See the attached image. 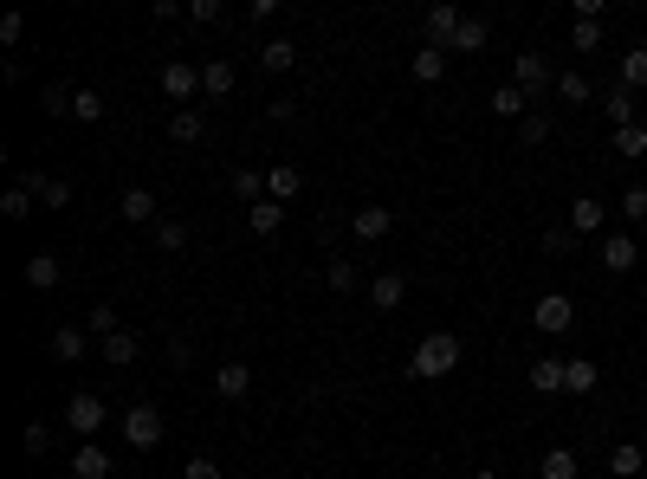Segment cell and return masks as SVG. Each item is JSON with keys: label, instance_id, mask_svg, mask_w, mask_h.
<instances>
[{"label": "cell", "instance_id": "cell-1", "mask_svg": "<svg viewBox=\"0 0 647 479\" xmlns=\"http://www.w3.org/2000/svg\"><path fill=\"white\" fill-rule=\"evenodd\" d=\"M460 369V337L453 331H428L415 344V357H408V376L415 382H440V376H453Z\"/></svg>", "mask_w": 647, "mask_h": 479}, {"label": "cell", "instance_id": "cell-2", "mask_svg": "<svg viewBox=\"0 0 647 479\" xmlns=\"http://www.w3.org/2000/svg\"><path fill=\"white\" fill-rule=\"evenodd\" d=\"M512 85L525 91L531 104H538L544 91H557V65H550L544 52H518V59H512Z\"/></svg>", "mask_w": 647, "mask_h": 479}, {"label": "cell", "instance_id": "cell-3", "mask_svg": "<svg viewBox=\"0 0 647 479\" xmlns=\"http://www.w3.org/2000/svg\"><path fill=\"white\" fill-rule=\"evenodd\" d=\"M110 421V408H104V395H91V389H78L72 402H65V428L78 434V441H98V428Z\"/></svg>", "mask_w": 647, "mask_h": 479}, {"label": "cell", "instance_id": "cell-4", "mask_svg": "<svg viewBox=\"0 0 647 479\" xmlns=\"http://www.w3.org/2000/svg\"><path fill=\"white\" fill-rule=\"evenodd\" d=\"M123 441H130L136 454H149V447H162V408L136 402L130 415H123Z\"/></svg>", "mask_w": 647, "mask_h": 479}, {"label": "cell", "instance_id": "cell-5", "mask_svg": "<svg viewBox=\"0 0 647 479\" xmlns=\"http://www.w3.org/2000/svg\"><path fill=\"white\" fill-rule=\"evenodd\" d=\"M531 324H538L544 337H563V331H570V324H576V305H570V298H563V292H544L538 305H531Z\"/></svg>", "mask_w": 647, "mask_h": 479}, {"label": "cell", "instance_id": "cell-6", "mask_svg": "<svg viewBox=\"0 0 647 479\" xmlns=\"http://www.w3.org/2000/svg\"><path fill=\"white\" fill-rule=\"evenodd\" d=\"M156 85H162V98H169V104H188V98L201 91V72H195L188 59H169V65H162V78H156Z\"/></svg>", "mask_w": 647, "mask_h": 479}, {"label": "cell", "instance_id": "cell-7", "mask_svg": "<svg viewBox=\"0 0 647 479\" xmlns=\"http://www.w3.org/2000/svg\"><path fill=\"white\" fill-rule=\"evenodd\" d=\"M350 234L363 240V246L389 240V234H395V208H356V214H350Z\"/></svg>", "mask_w": 647, "mask_h": 479}, {"label": "cell", "instance_id": "cell-8", "mask_svg": "<svg viewBox=\"0 0 647 479\" xmlns=\"http://www.w3.org/2000/svg\"><path fill=\"white\" fill-rule=\"evenodd\" d=\"M98 357H104L110 369H130L136 357H143V337H136V331H110L104 344H98Z\"/></svg>", "mask_w": 647, "mask_h": 479}, {"label": "cell", "instance_id": "cell-9", "mask_svg": "<svg viewBox=\"0 0 647 479\" xmlns=\"http://www.w3.org/2000/svg\"><path fill=\"white\" fill-rule=\"evenodd\" d=\"M85 350H91L85 324H59V331H52V357H59V363H85Z\"/></svg>", "mask_w": 647, "mask_h": 479}, {"label": "cell", "instance_id": "cell-10", "mask_svg": "<svg viewBox=\"0 0 647 479\" xmlns=\"http://www.w3.org/2000/svg\"><path fill=\"white\" fill-rule=\"evenodd\" d=\"M460 20H466V13L447 7V0H440V7H428V46H447V52H453V33H460Z\"/></svg>", "mask_w": 647, "mask_h": 479}, {"label": "cell", "instance_id": "cell-11", "mask_svg": "<svg viewBox=\"0 0 647 479\" xmlns=\"http://www.w3.org/2000/svg\"><path fill=\"white\" fill-rule=\"evenodd\" d=\"M602 221H609V201H596V195H576L570 201V227H576V234H602Z\"/></svg>", "mask_w": 647, "mask_h": 479}, {"label": "cell", "instance_id": "cell-12", "mask_svg": "<svg viewBox=\"0 0 647 479\" xmlns=\"http://www.w3.org/2000/svg\"><path fill=\"white\" fill-rule=\"evenodd\" d=\"M26 188H33V201H46V208H72V182H65V175H26Z\"/></svg>", "mask_w": 647, "mask_h": 479}, {"label": "cell", "instance_id": "cell-13", "mask_svg": "<svg viewBox=\"0 0 647 479\" xmlns=\"http://www.w3.org/2000/svg\"><path fill=\"white\" fill-rule=\"evenodd\" d=\"M117 214H123L130 227H149V221H156V195H149V188H123Z\"/></svg>", "mask_w": 647, "mask_h": 479}, {"label": "cell", "instance_id": "cell-14", "mask_svg": "<svg viewBox=\"0 0 647 479\" xmlns=\"http://www.w3.org/2000/svg\"><path fill=\"white\" fill-rule=\"evenodd\" d=\"M402 298H408V279H402V272H376V285H369V305H376V311H395Z\"/></svg>", "mask_w": 647, "mask_h": 479}, {"label": "cell", "instance_id": "cell-15", "mask_svg": "<svg viewBox=\"0 0 647 479\" xmlns=\"http://www.w3.org/2000/svg\"><path fill=\"white\" fill-rule=\"evenodd\" d=\"M246 227H253V234L259 240H272V234H279V227H285V201H259V208H246Z\"/></svg>", "mask_w": 647, "mask_h": 479}, {"label": "cell", "instance_id": "cell-16", "mask_svg": "<svg viewBox=\"0 0 647 479\" xmlns=\"http://www.w3.org/2000/svg\"><path fill=\"white\" fill-rule=\"evenodd\" d=\"M72 479H110V454H104L98 441H85L72 454Z\"/></svg>", "mask_w": 647, "mask_h": 479}, {"label": "cell", "instance_id": "cell-17", "mask_svg": "<svg viewBox=\"0 0 647 479\" xmlns=\"http://www.w3.org/2000/svg\"><path fill=\"white\" fill-rule=\"evenodd\" d=\"M635 259H641V246L628 240V234H609V240H602V266H609V272H635Z\"/></svg>", "mask_w": 647, "mask_h": 479}, {"label": "cell", "instance_id": "cell-18", "mask_svg": "<svg viewBox=\"0 0 647 479\" xmlns=\"http://www.w3.org/2000/svg\"><path fill=\"white\" fill-rule=\"evenodd\" d=\"M214 389L227 395V402H240V395L253 389V369H246V363H220V369H214Z\"/></svg>", "mask_w": 647, "mask_h": 479}, {"label": "cell", "instance_id": "cell-19", "mask_svg": "<svg viewBox=\"0 0 647 479\" xmlns=\"http://www.w3.org/2000/svg\"><path fill=\"white\" fill-rule=\"evenodd\" d=\"M408 72H415L421 85H434V78H447V46H421L415 59H408Z\"/></svg>", "mask_w": 647, "mask_h": 479}, {"label": "cell", "instance_id": "cell-20", "mask_svg": "<svg viewBox=\"0 0 647 479\" xmlns=\"http://www.w3.org/2000/svg\"><path fill=\"white\" fill-rule=\"evenodd\" d=\"M596 382H602V369L589 363V357H570V363H563V389H570V395H589Z\"/></svg>", "mask_w": 647, "mask_h": 479}, {"label": "cell", "instance_id": "cell-21", "mask_svg": "<svg viewBox=\"0 0 647 479\" xmlns=\"http://www.w3.org/2000/svg\"><path fill=\"white\" fill-rule=\"evenodd\" d=\"M259 65H266V72H292L298 65V39H266V46H259Z\"/></svg>", "mask_w": 647, "mask_h": 479}, {"label": "cell", "instance_id": "cell-22", "mask_svg": "<svg viewBox=\"0 0 647 479\" xmlns=\"http://www.w3.org/2000/svg\"><path fill=\"white\" fill-rule=\"evenodd\" d=\"M233 195H240V201H246V208H259V201H266V195H272V182H266V169H240V175H233Z\"/></svg>", "mask_w": 647, "mask_h": 479}, {"label": "cell", "instance_id": "cell-23", "mask_svg": "<svg viewBox=\"0 0 647 479\" xmlns=\"http://www.w3.org/2000/svg\"><path fill=\"white\" fill-rule=\"evenodd\" d=\"M486 39H492V26L479 20V13H466L460 33H453V52H486Z\"/></svg>", "mask_w": 647, "mask_h": 479}, {"label": "cell", "instance_id": "cell-24", "mask_svg": "<svg viewBox=\"0 0 647 479\" xmlns=\"http://www.w3.org/2000/svg\"><path fill=\"white\" fill-rule=\"evenodd\" d=\"M169 136H175V143H201V136H208V111H175L169 117Z\"/></svg>", "mask_w": 647, "mask_h": 479}, {"label": "cell", "instance_id": "cell-25", "mask_svg": "<svg viewBox=\"0 0 647 479\" xmlns=\"http://www.w3.org/2000/svg\"><path fill=\"white\" fill-rule=\"evenodd\" d=\"M201 91H208V98H227L233 91V59H208L201 65Z\"/></svg>", "mask_w": 647, "mask_h": 479}, {"label": "cell", "instance_id": "cell-26", "mask_svg": "<svg viewBox=\"0 0 647 479\" xmlns=\"http://www.w3.org/2000/svg\"><path fill=\"white\" fill-rule=\"evenodd\" d=\"M266 182H272V201H292L298 188H305V175H298L292 162H272V169H266Z\"/></svg>", "mask_w": 647, "mask_h": 479}, {"label": "cell", "instance_id": "cell-27", "mask_svg": "<svg viewBox=\"0 0 647 479\" xmlns=\"http://www.w3.org/2000/svg\"><path fill=\"white\" fill-rule=\"evenodd\" d=\"M26 285H33V292H52V285H59V259L33 253V259H26Z\"/></svg>", "mask_w": 647, "mask_h": 479}, {"label": "cell", "instance_id": "cell-28", "mask_svg": "<svg viewBox=\"0 0 647 479\" xmlns=\"http://www.w3.org/2000/svg\"><path fill=\"white\" fill-rule=\"evenodd\" d=\"M531 389H538V395H557L563 389V363L557 357H531Z\"/></svg>", "mask_w": 647, "mask_h": 479}, {"label": "cell", "instance_id": "cell-29", "mask_svg": "<svg viewBox=\"0 0 647 479\" xmlns=\"http://www.w3.org/2000/svg\"><path fill=\"white\" fill-rule=\"evenodd\" d=\"M641 467H647V460H641L635 441H622V447L609 454V479H641Z\"/></svg>", "mask_w": 647, "mask_h": 479}, {"label": "cell", "instance_id": "cell-30", "mask_svg": "<svg viewBox=\"0 0 647 479\" xmlns=\"http://www.w3.org/2000/svg\"><path fill=\"white\" fill-rule=\"evenodd\" d=\"M492 111L525 123V117H531V98H525V91H518V85H499V91H492Z\"/></svg>", "mask_w": 647, "mask_h": 479}, {"label": "cell", "instance_id": "cell-31", "mask_svg": "<svg viewBox=\"0 0 647 479\" xmlns=\"http://www.w3.org/2000/svg\"><path fill=\"white\" fill-rule=\"evenodd\" d=\"M538 479H576V454L570 447H550V454L538 460Z\"/></svg>", "mask_w": 647, "mask_h": 479}, {"label": "cell", "instance_id": "cell-32", "mask_svg": "<svg viewBox=\"0 0 647 479\" xmlns=\"http://www.w3.org/2000/svg\"><path fill=\"white\" fill-rule=\"evenodd\" d=\"M356 279H363V272H356V259H330V266H324V285H330V292H356Z\"/></svg>", "mask_w": 647, "mask_h": 479}, {"label": "cell", "instance_id": "cell-33", "mask_svg": "<svg viewBox=\"0 0 647 479\" xmlns=\"http://www.w3.org/2000/svg\"><path fill=\"white\" fill-rule=\"evenodd\" d=\"M622 85H628V91L647 85V46H628V52H622Z\"/></svg>", "mask_w": 647, "mask_h": 479}, {"label": "cell", "instance_id": "cell-34", "mask_svg": "<svg viewBox=\"0 0 647 479\" xmlns=\"http://www.w3.org/2000/svg\"><path fill=\"white\" fill-rule=\"evenodd\" d=\"M39 117H72V91L65 85H39Z\"/></svg>", "mask_w": 647, "mask_h": 479}, {"label": "cell", "instance_id": "cell-35", "mask_svg": "<svg viewBox=\"0 0 647 479\" xmlns=\"http://www.w3.org/2000/svg\"><path fill=\"white\" fill-rule=\"evenodd\" d=\"M609 123H615V130H628V123H635V91H628V85L609 91Z\"/></svg>", "mask_w": 647, "mask_h": 479}, {"label": "cell", "instance_id": "cell-36", "mask_svg": "<svg viewBox=\"0 0 647 479\" xmlns=\"http://www.w3.org/2000/svg\"><path fill=\"white\" fill-rule=\"evenodd\" d=\"M0 214H7V221H26V214H33V188H7V195H0Z\"/></svg>", "mask_w": 647, "mask_h": 479}, {"label": "cell", "instance_id": "cell-37", "mask_svg": "<svg viewBox=\"0 0 647 479\" xmlns=\"http://www.w3.org/2000/svg\"><path fill=\"white\" fill-rule=\"evenodd\" d=\"M609 149H615V156H641V149H647V130H641V123H628V130L609 136Z\"/></svg>", "mask_w": 647, "mask_h": 479}, {"label": "cell", "instance_id": "cell-38", "mask_svg": "<svg viewBox=\"0 0 647 479\" xmlns=\"http://www.w3.org/2000/svg\"><path fill=\"white\" fill-rule=\"evenodd\" d=\"M570 46L576 52H602V20H576L570 26Z\"/></svg>", "mask_w": 647, "mask_h": 479}, {"label": "cell", "instance_id": "cell-39", "mask_svg": "<svg viewBox=\"0 0 647 479\" xmlns=\"http://www.w3.org/2000/svg\"><path fill=\"white\" fill-rule=\"evenodd\" d=\"M557 98L563 104H589V78L583 72H557Z\"/></svg>", "mask_w": 647, "mask_h": 479}, {"label": "cell", "instance_id": "cell-40", "mask_svg": "<svg viewBox=\"0 0 647 479\" xmlns=\"http://www.w3.org/2000/svg\"><path fill=\"white\" fill-rule=\"evenodd\" d=\"M72 117H78V123H98V117H104V98H98L91 85H85V91H72Z\"/></svg>", "mask_w": 647, "mask_h": 479}, {"label": "cell", "instance_id": "cell-41", "mask_svg": "<svg viewBox=\"0 0 647 479\" xmlns=\"http://www.w3.org/2000/svg\"><path fill=\"white\" fill-rule=\"evenodd\" d=\"M85 331H91V337H98V344H104V337H110V331H123V324H117V311H110V305H91Z\"/></svg>", "mask_w": 647, "mask_h": 479}, {"label": "cell", "instance_id": "cell-42", "mask_svg": "<svg viewBox=\"0 0 647 479\" xmlns=\"http://www.w3.org/2000/svg\"><path fill=\"white\" fill-rule=\"evenodd\" d=\"M156 246H162V253H182V246H188V227L182 221H156Z\"/></svg>", "mask_w": 647, "mask_h": 479}, {"label": "cell", "instance_id": "cell-43", "mask_svg": "<svg viewBox=\"0 0 647 479\" xmlns=\"http://www.w3.org/2000/svg\"><path fill=\"white\" fill-rule=\"evenodd\" d=\"M576 240H583V234L563 221V227H550V234H544V253H576Z\"/></svg>", "mask_w": 647, "mask_h": 479}, {"label": "cell", "instance_id": "cell-44", "mask_svg": "<svg viewBox=\"0 0 647 479\" xmlns=\"http://www.w3.org/2000/svg\"><path fill=\"white\" fill-rule=\"evenodd\" d=\"M544 136H550V117L544 111H531L525 123H518V143H544Z\"/></svg>", "mask_w": 647, "mask_h": 479}, {"label": "cell", "instance_id": "cell-45", "mask_svg": "<svg viewBox=\"0 0 647 479\" xmlns=\"http://www.w3.org/2000/svg\"><path fill=\"white\" fill-rule=\"evenodd\" d=\"M220 13H227V7H220V0H195V7H188V26H214Z\"/></svg>", "mask_w": 647, "mask_h": 479}, {"label": "cell", "instance_id": "cell-46", "mask_svg": "<svg viewBox=\"0 0 647 479\" xmlns=\"http://www.w3.org/2000/svg\"><path fill=\"white\" fill-rule=\"evenodd\" d=\"M622 221H647V188H628L622 195Z\"/></svg>", "mask_w": 647, "mask_h": 479}, {"label": "cell", "instance_id": "cell-47", "mask_svg": "<svg viewBox=\"0 0 647 479\" xmlns=\"http://www.w3.org/2000/svg\"><path fill=\"white\" fill-rule=\"evenodd\" d=\"M26 39V13H7V20H0V46H20Z\"/></svg>", "mask_w": 647, "mask_h": 479}, {"label": "cell", "instance_id": "cell-48", "mask_svg": "<svg viewBox=\"0 0 647 479\" xmlns=\"http://www.w3.org/2000/svg\"><path fill=\"white\" fill-rule=\"evenodd\" d=\"M20 441H26V454H46V447H52V428H46V421H33Z\"/></svg>", "mask_w": 647, "mask_h": 479}, {"label": "cell", "instance_id": "cell-49", "mask_svg": "<svg viewBox=\"0 0 647 479\" xmlns=\"http://www.w3.org/2000/svg\"><path fill=\"white\" fill-rule=\"evenodd\" d=\"M266 117H272V123H292V117H298V98H272Z\"/></svg>", "mask_w": 647, "mask_h": 479}, {"label": "cell", "instance_id": "cell-50", "mask_svg": "<svg viewBox=\"0 0 647 479\" xmlns=\"http://www.w3.org/2000/svg\"><path fill=\"white\" fill-rule=\"evenodd\" d=\"M182 479H227V473H220L214 460H188V467H182Z\"/></svg>", "mask_w": 647, "mask_h": 479}, {"label": "cell", "instance_id": "cell-51", "mask_svg": "<svg viewBox=\"0 0 647 479\" xmlns=\"http://www.w3.org/2000/svg\"><path fill=\"white\" fill-rule=\"evenodd\" d=\"M473 479H505V473H499V467H479V473H473Z\"/></svg>", "mask_w": 647, "mask_h": 479}]
</instances>
